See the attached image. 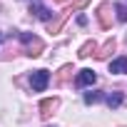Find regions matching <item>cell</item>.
<instances>
[{
    "label": "cell",
    "mask_w": 127,
    "mask_h": 127,
    "mask_svg": "<svg viewBox=\"0 0 127 127\" xmlns=\"http://www.w3.org/2000/svg\"><path fill=\"white\" fill-rule=\"evenodd\" d=\"M18 37H20V42L23 45H28V55L30 57H37L40 52H42V40L37 37V35H32V32H18Z\"/></svg>",
    "instance_id": "obj_1"
},
{
    "label": "cell",
    "mask_w": 127,
    "mask_h": 127,
    "mask_svg": "<svg viewBox=\"0 0 127 127\" xmlns=\"http://www.w3.org/2000/svg\"><path fill=\"white\" fill-rule=\"evenodd\" d=\"M47 85H50V72H47V70H35V72L30 75V87H32L35 92H45Z\"/></svg>",
    "instance_id": "obj_2"
},
{
    "label": "cell",
    "mask_w": 127,
    "mask_h": 127,
    "mask_svg": "<svg viewBox=\"0 0 127 127\" xmlns=\"http://www.w3.org/2000/svg\"><path fill=\"white\" fill-rule=\"evenodd\" d=\"M112 10H115V8H112L110 3H102V5L97 8V20H100V25H102L105 30L112 28Z\"/></svg>",
    "instance_id": "obj_3"
},
{
    "label": "cell",
    "mask_w": 127,
    "mask_h": 127,
    "mask_svg": "<svg viewBox=\"0 0 127 127\" xmlns=\"http://www.w3.org/2000/svg\"><path fill=\"white\" fill-rule=\"evenodd\" d=\"M95 80H97L95 70H90V67H82V70L77 72V77H75V85H77V87H90V85H95Z\"/></svg>",
    "instance_id": "obj_4"
},
{
    "label": "cell",
    "mask_w": 127,
    "mask_h": 127,
    "mask_svg": "<svg viewBox=\"0 0 127 127\" xmlns=\"http://www.w3.org/2000/svg\"><path fill=\"white\" fill-rule=\"evenodd\" d=\"M57 107H60V100H57V97H45V100L40 102V115L47 120V117H50Z\"/></svg>",
    "instance_id": "obj_5"
},
{
    "label": "cell",
    "mask_w": 127,
    "mask_h": 127,
    "mask_svg": "<svg viewBox=\"0 0 127 127\" xmlns=\"http://www.w3.org/2000/svg\"><path fill=\"white\" fill-rule=\"evenodd\" d=\"M110 72L112 75H127V57L125 55H120L110 62Z\"/></svg>",
    "instance_id": "obj_6"
},
{
    "label": "cell",
    "mask_w": 127,
    "mask_h": 127,
    "mask_svg": "<svg viewBox=\"0 0 127 127\" xmlns=\"http://www.w3.org/2000/svg\"><path fill=\"white\" fill-rule=\"evenodd\" d=\"M105 102H107L110 110H117L125 102V92H110V95H105Z\"/></svg>",
    "instance_id": "obj_7"
},
{
    "label": "cell",
    "mask_w": 127,
    "mask_h": 127,
    "mask_svg": "<svg viewBox=\"0 0 127 127\" xmlns=\"http://www.w3.org/2000/svg\"><path fill=\"white\" fill-rule=\"evenodd\" d=\"M30 13H32L35 18L45 20V23H50V18H52V13H50V10H47L45 5H37V3H35V5H30Z\"/></svg>",
    "instance_id": "obj_8"
},
{
    "label": "cell",
    "mask_w": 127,
    "mask_h": 127,
    "mask_svg": "<svg viewBox=\"0 0 127 127\" xmlns=\"http://www.w3.org/2000/svg\"><path fill=\"white\" fill-rule=\"evenodd\" d=\"M115 45H117L115 40H107V42H105L102 47H97L95 57H97V60H107V57H110V52H115Z\"/></svg>",
    "instance_id": "obj_9"
},
{
    "label": "cell",
    "mask_w": 127,
    "mask_h": 127,
    "mask_svg": "<svg viewBox=\"0 0 127 127\" xmlns=\"http://www.w3.org/2000/svg\"><path fill=\"white\" fill-rule=\"evenodd\" d=\"M92 52H97V45H95V40H87V42L77 50V57H90Z\"/></svg>",
    "instance_id": "obj_10"
},
{
    "label": "cell",
    "mask_w": 127,
    "mask_h": 127,
    "mask_svg": "<svg viewBox=\"0 0 127 127\" xmlns=\"http://www.w3.org/2000/svg\"><path fill=\"white\" fill-rule=\"evenodd\" d=\"M100 100H105L102 92H85V105H95V102H100Z\"/></svg>",
    "instance_id": "obj_11"
},
{
    "label": "cell",
    "mask_w": 127,
    "mask_h": 127,
    "mask_svg": "<svg viewBox=\"0 0 127 127\" xmlns=\"http://www.w3.org/2000/svg\"><path fill=\"white\" fill-rule=\"evenodd\" d=\"M65 20H67V13H62L55 23H50V25H47V28H50V32H60V28H62V23H65Z\"/></svg>",
    "instance_id": "obj_12"
},
{
    "label": "cell",
    "mask_w": 127,
    "mask_h": 127,
    "mask_svg": "<svg viewBox=\"0 0 127 127\" xmlns=\"http://www.w3.org/2000/svg\"><path fill=\"white\" fill-rule=\"evenodd\" d=\"M115 13H117V20H120V23H127V5L117 3V5H115Z\"/></svg>",
    "instance_id": "obj_13"
},
{
    "label": "cell",
    "mask_w": 127,
    "mask_h": 127,
    "mask_svg": "<svg viewBox=\"0 0 127 127\" xmlns=\"http://www.w3.org/2000/svg\"><path fill=\"white\" fill-rule=\"evenodd\" d=\"M70 72H72V65H65V67L60 70V75L55 77V82H62V80H67V75H70Z\"/></svg>",
    "instance_id": "obj_14"
},
{
    "label": "cell",
    "mask_w": 127,
    "mask_h": 127,
    "mask_svg": "<svg viewBox=\"0 0 127 127\" xmlns=\"http://www.w3.org/2000/svg\"><path fill=\"white\" fill-rule=\"evenodd\" d=\"M87 3H90V0H75V3H72V8H67V10H65V13H67V15H70V13H72V10H82V8H85V5H87Z\"/></svg>",
    "instance_id": "obj_15"
},
{
    "label": "cell",
    "mask_w": 127,
    "mask_h": 127,
    "mask_svg": "<svg viewBox=\"0 0 127 127\" xmlns=\"http://www.w3.org/2000/svg\"><path fill=\"white\" fill-rule=\"evenodd\" d=\"M77 25H87V18L85 15H77Z\"/></svg>",
    "instance_id": "obj_16"
},
{
    "label": "cell",
    "mask_w": 127,
    "mask_h": 127,
    "mask_svg": "<svg viewBox=\"0 0 127 127\" xmlns=\"http://www.w3.org/2000/svg\"><path fill=\"white\" fill-rule=\"evenodd\" d=\"M57 3H65V0H57Z\"/></svg>",
    "instance_id": "obj_17"
},
{
    "label": "cell",
    "mask_w": 127,
    "mask_h": 127,
    "mask_svg": "<svg viewBox=\"0 0 127 127\" xmlns=\"http://www.w3.org/2000/svg\"><path fill=\"white\" fill-rule=\"evenodd\" d=\"M0 40H3V32H0Z\"/></svg>",
    "instance_id": "obj_18"
}]
</instances>
